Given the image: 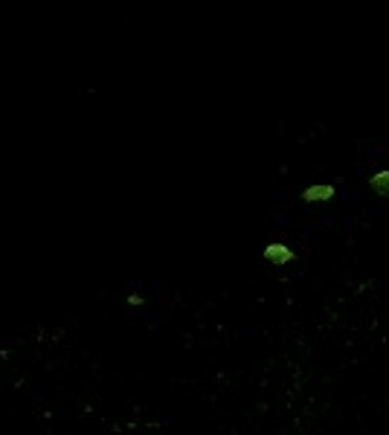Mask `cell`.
Here are the masks:
<instances>
[{
	"instance_id": "cell-3",
	"label": "cell",
	"mask_w": 389,
	"mask_h": 435,
	"mask_svg": "<svg viewBox=\"0 0 389 435\" xmlns=\"http://www.w3.org/2000/svg\"><path fill=\"white\" fill-rule=\"evenodd\" d=\"M372 186L381 191V194H389V172H381L372 177Z\"/></svg>"
},
{
	"instance_id": "cell-2",
	"label": "cell",
	"mask_w": 389,
	"mask_h": 435,
	"mask_svg": "<svg viewBox=\"0 0 389 435\" xmlns=\"http://www.w3.org/2000/svg\"><path fill=\"white\" fill-rule=\"evenodd\" d=\"M265 259H270V261H291L293 253L288 250V247H270V250L265 253Z\"/></svg>"
},
{
	"instance_id": "cell-1",
	"label": "cell",
	"mask_w": 389,
	"mask_h": 435,
	"mask_svg": "<svg viewBox=\"0 0 389 435\" xmlns=\"http://www.w3.org/2000/svg\"><path fill=\"white\" fill-rule=\"evenodd\" d=\"M302 197L305 200H328V197H334V186H311V189H305Z\"/></svg>"
}]
</instances>
